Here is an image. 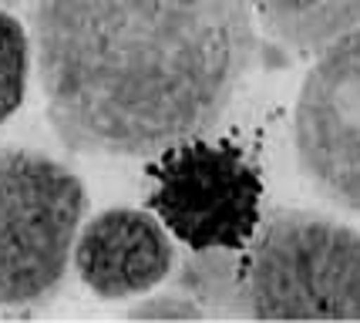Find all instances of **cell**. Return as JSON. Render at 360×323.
<instances>
[{
  "instance_id": "cell-2",
  "label": "cell",
  "mask_w": 360,
  "mask_h": 323,
  "mask_svg": "<svg viewBox=\"0 0 360 323\" xmlns=\"http://www.w3.org/2000/svg\"><path fill=\"white\" fill-rule=\"evenodd\" d=\"M239 286L256 320H360V232L283 209L246 243Z\"/></svg>"
},
{
  "instance_id": "cell-8",
  "label": "cell",
  "mask_w": 360,
  "mask_h": 323,
  "mask_svg": "<svg viewBox=\"0 0 360 323\" xmlns=\"http://www.w3.org/2000/svg\"><path fill=\"white\" fill-rule=\"evenodd\" d=\"M131 317H179V320H188V317H205V310H199L188 296H165V300H155V303L135 307Z\"/></svg>"
},
{
  "instance_id": "cell-1",
  "label": "cell",
  "mask_w": 360,
  "mask_h": 323,
  "mask_svg": "<svg viewBox=\"0 0 360 323\" xmlns=\"http://www.w3.org/2000/svg\"><path fill=\"white\" fill-rule=\"evenodd\" d=\"M44 111L68 152L155 158L229 111L256 54L250 0H34Z\"/></svg>"
},
{
  "instance_id": "cell-3",
  "label": "cell",
  "mask_w": 360,
  "mask_h": 323,
  "mask_svg": "<svg viewBox=\"0 0 360 323\" xmlns=\"http://www.w3.org/2000/svg\"><path fill=\"white\" fill-rule=\"evenodd\" d=\"M88 189L51 155L0 152V307H31L68 277Z\"/></svg>"
},
{
  "instance_id": "cell-4",
  "label": "cell",
  "mask_w": 360,
  "mask_h": 323,
  "mask_svg": "<svg viewBox=\"0 0 360 323\" xmlns=\"http://www.w3.org/2000/svg\"><path fill=\"white\" fill-rule=\"evenodd\" d=\"M148 165V213L192 253H239L259 226L263 179L226 141L188 139Z\"/></svg>"
},
{
  "instance_id": "cell-9",
  "label": "cell",
  "mask_w": 360,
  "mask_h": 323,
  "mask_svg": "<svg viewBox=\"0 0 360 323\" xmlns=\"http://www.w3.org/2000/svg\"><path fill=\"white\" fill-rule=\"evenodd\" d=\"M266 11H273L276 17H307V14H316V11H323L330 7L333 0H259Z\"/></svg>"
},
{
  "instance_id": "cell-7",
  "label": "cell",
  "mask_w": 360,
  "mask_h": 323,
  "mask_svg": "<svg viewBox=\"0 0 360 323\" xmlns=\"http://www.w3.org/2000/svg\"><path fill=\"white\" fill-rule=\"evenodd\" d=\"M34 44L27 27L7 7H0V125L17 115V108L27 98Z\"/></svg>"
},
{
  "instance_id": "cell-5",
  "label": "cell",
  "mask_w": 360,
  "mask_h": 323,
  "mask_svg": "<svg viewBox=\"0 0 360 323\" xmlns=\"http://www.w3.org/2000/svg\"><path fill=\"white\" fill-rule=\"evenodd\" d=\"M293 145L320 196L360 213V27L333 37L307 71L293 108Z\"/></svg>"
},
{
  "instance_id": "cell-6",
  "label": "cell",
  "mask_w": 360,
  "mask_h": 323,
  "mask_svg": "<svg viewBox=\"0 0 360 323\" xmlns=\"http://www.w3.org/2000/svg\"><path fill=\"white\" fill-rule=\"evenodd\" d=\"M71 260L94 296L128 300L155 290L172 273L175 246L155 213L118 205L81 226Z\"/></svg>"
}]
</instances>
